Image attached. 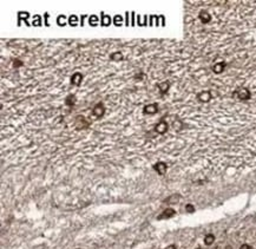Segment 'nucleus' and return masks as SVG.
<instances>
[{
  "label": "nucleus",
  "mask_w": 256,
  "mask_h": 249,
  "mask_svg": "<svg viewBox=\"0 0 256 249\" xmlns=\"http://www.w3.org/2000/svg\"><path fill=\"white\" fill-rule=\"evenodd\" d=\"M185 208H187V210H189V211H190V213H193V211H194V210H195V209H194V207H193V205H191V204H188V205H187V207H185Z\"/></svg>",
  "instance_id": "nucleus-22"
},
{
  "label": "nucleus",
  "mask_w": 256,
  "mask_h": 249,
  "mask_svg": "<svg viewBox=\"0 0 256 249\" xmlns=\"http://www.w3.org/2000/svg\"><path fill=\"white\" fill-rule=\"evenodd\" d=\"M175 248H176V247H175V245H170V247H168V248H166V249H175Z\"/></svg>",
  "instance_id": "nucleus-25"
},
{
  "label": "nucleus",
  "mask_w": 256,
  "mask_h": 249,
  "mask_svg": "<svg viewBox=\"0 0 256 249\" xmlns=\"http://www.w3.org/2000/svg\"><path fill=\"white\" fill-rule=\"evenodd\" d=\"M178 198H180V196H178V195H173L171 197H169L166 201H168L169 203H176V201H177Z\"/></svg>",
  "instance_id": "nucleus-17"
},
{
  "label": "nucleus",
  "mask_w": 256,
  "mask_h": 249,
  "mask_svg": "<svg viewBox=\"0 0 256 249\" xmlns=\"http://www.w3.org/2000/svg\"><path fill=\"white\" fill-rule=\"evenodd\" d=\"M197 98H198L200 102L207 103V102H209L213 97H211V92H210V91H202V92H200V93L197 95Z\"/></svg>",
  "instance_id": "nucleus-6"
},
{
  "label": "nucleus",
  "mask_w": 256,
  "mask_h": 249,
  "mask_svg": "<svg viewBox=\"0 0 256 249\" xmlns=\"http://www.w3.org/2000/svg\"><path fill=\"white\" fill-rule=\"evenodd\" d=\"M143 112L145 115H155L158 112V105L156 103H152V104H149L146 105L144 109H143Z\"/></svg>",
  "instance_id": "nucleus-4"
},
{
  "label": "nucleus",
  "mask_w": 256,
  "mask_h": 249,
  "mask_svg": "<svg viewBox=\"0 0 256 249\" xmlns=\"http://www.w3.org/2000/svg\"><path fill=\"white\" fill-rule=\"evenodd\" d=\"M153 169H155L159 175H164V174L166 173L168 167H166V164H165V163L159 162V163H156V164L153 165Z\"/></svg>",
  "instance_id": "nucleus-7"
},
{
  "label": "nucleus",
  "mask_w": 256,
  "mask_h": 249,
  "mask_svg": "<svg viewBox=\"0 0 256 249\" xmlns=\"http://www.w3.org/2000/svg\"><path fill=\"white\" fill-rule=\"evenodd\" d=\"M198 18H200V20H201L203 24H208V23H210V20H211V16H210L208 12H205V11H201L200 14H198Z\"/></svg>",
  "instance_id": "nucleus-8"
},
{
  "label": "nucleus",
  "mask_w": 256,
  "mask_h": 249,
  "mask_svg": "<svg viewBox=\"0 0 256 249\" xmlns=\"http://www.w3.org/2000/svg\"><path fill=\"white\" fill-rule=\"evenodd\" d=\"M234 97H237L238 99L241 101H247L251 97V93L249 91V89L247 88H241V89H237L235 92H234Z\"/></svg>",
  "instance_id": "nucleus-1"
},
{
  "label": "nucleus",
  "mask_w": 256,
  "mask_h": 249,
  "mask_svg": "<svg viewBox=\"0 0 256 249\" xmlns=\"http://www.w3.org/2000/svg\"><path fill=\"white\" fill-rule=\"evenodd\" d=\"M105 113V106L103 103H98L93 109H92V115L97 118H102Z\"/></svg>",
  "instance_id": "nucleus-2"
},
{
  "label": "nucleus",
  "mask_w": 256,
  "mask_h": 249,
  "mask_svg": "<svg viewBox=\"0 0 256 249\" xmlns=\"http://www.w3.org/2000/svg\"><path fill=\"white\" fill-rule=\"evenodd\" d=\"M77 23H78V18H77L76 16H71V17L68 18V24H70L71 26H76Z\"/></svg>",
  "instance_id": "nucleus-16"
},
{
  "label": "nucleus",
  "mask_w": 256,
  "mask_h": 249,
  "mask_svg": "<svg viewBox=\"0 0 256 249\" xmlns=\"http://www.w3.org/2000/svg\"><path fill=\"white\" fill-rule=\"evenodd\" d=\"M169 88H170L169 81H163V83H160V84H158V89H159L160 95H165L169 91Z\"/></svg>",
  "instance_id": "nucleus-10"
},
{
  "label": "nucleus",
  "mask_w": 256,
  "mask_h": 249,
  "mask_svg": "<svg viewBox=\"0 0 256 249\" xmlns=\"http://www.w3.org/2000/svg\"><path fill=\"white\" fill-rule=\"evenodd\" d=\"M113 21H115V24H116L117 26H119V25L122 24V21H123V18H122L121 16H115V18H113Z\"/></svg>",
  "instance_id": "nucleus-18"
},
{
  "label": "nucleus",
  "mask_w": 256,
  "mask_h": 249,
  "mask_svg": "<svg viewBox=\"0 0 256 249\" xmlns=\"http://www.w3.org/2000/svg\"><path fill=\"white\" fill-rule=\"evenodd\" d=\"M168 129H169V125H168V123L165 122V121H160L157 125H156V128H155V131L157 132V133H159V135H164L166 131H168Z\"/></svg>",
  "instance_id": "nucleus-3"
},
{
  "label": "nucleus",
  "mask_w": 256,
  "mask_h": 249,
  "mask_svg": "<svg viewBox=\"0 0 256 249\" xmlns=\"http://www.w3.org/2000/svg\"><path fill=\"white\" fill-rule=\"evenodd\" d=\"M81 80H83V74L80 72H76L71 77V84L76 85V86H79L81 84Z\"/></svg>",
  "instance_id": "nucleus-5"
},
{
  "label": "nucleus",
  "mask_w": 256,
  "mask_h": 249,
  "mask_svg": "<svg viewBox=\"0 0 256 249\" xmlns=\"http://www.w3.org/2000/svg\"><path fill=\"white\" fill-rule=\"evenodd\" d=\"M143 77H144V73H139V74H136V76H135V79H136V80H142Z\"/></svg>",
  "instance_id": "nucleus-20"
},
{
  "label": "nucleus",
  "mask_w": 256,
  "mask_h": 249,
  "mask_svg": "<svg viewBox=\"0 0 256 249\" xmlns=\"http://www.w3.org/2000/svg\"><path fill=\"white\" fill-rule=\"evenodd\" d=\"M111 21H112V19L110 18V16H108L105 13H102V21H101V24L103 26H109L111 24Z\"/></svg>",
  "instance_id": "nucleus-13"
},
{
  "label": "nucleus",
  "mask_w": 256,
  "mask_h": 249,
  "mask_svg": "<svg viewBox=\"0 0 256 249\" xmlns=\"http://www.w3.org/2000/svg\"><path fill=\"white\" fill-rule=\"evenodd\" d=\"M126 25H129V12L126 13Z\"/></svg>",
  "instance_id": "nucleus-23"
},
{
  "label": "nucleus",
  "mask_w": 256,
  "mask_h": 249,
  "mask_svg": "<svg viewBox=\"0 0 256 249\" xmlns=\"http://www.w3.org/2000/svg\"><path fill=\"white\" fill-rule=\"evenodd\" d=\"M214 240H215V237H214V235H208L207 237H205V243L207 244H211L213 242H214Z\"/></svg>",
  "instance_id": "nucleus-19"
},
{
  "label": "nucleus",
  "mask_w": 256,
  "mask_h": 249,
  "mask_svg": "<svg viewBox=\"0 0 256 249\" xmlns=\"http://www.w3.org/2000/svg\"><path fill=\"white\" fill-rule=\"evenodd\" d=\"M76 101H77L76 95H68V96L66 97V99H65V104H66L67 106H73V105L76 104Z\"/></svg>",
  "instance_id": "nucleus-12"
},
{
  "label": "nucleus",
  "mask_w": 256,
  "mask_h": 249,
  "mask_svg": "<svg viewBox=\"0 0 256 249\" xmlns=\"http://www.w3.org/2000/svg\"><path fill=\"white\" fill-rule=\"evenodd\" d=\"M98 21H99V19H98L97 16H91V17L89 18V24L92 25V26H96V25L98 24Z\"/></svg>",
  "instance_id": "nucleus-15"
},
{
  "label": "nucleus",
  "mask_w": 256,
  "mask_h": 249,
  "mask_svg": "<svg viewBox=\"0 0 256 249\" xmlns=\"http://www.w3.org/2000/svg\"><path fill=\"white\" fill-rule=\"evenodd\" d=\"M175 215V210L174 209H165L163 211V214L160 216H158V220H162V218H169V217H173Z\"/></svg>",
  "instance_id": "nucleus-11"
},
{
  "label": "nucleus",
  "mask_w": 256,
  "mask_h": 249,
  "mask_svg": "<svg viewBox=\"0 0 256 249\" xmlns=\"http://www.w3.org/2000/svg\"><path fill=\"white\" fill-rule=\"evenodd\" d=\"M224 68H225V63L224 61H220V63H216L214 66H213V71L215 72V73H222L223 71H224Z\"/></svg>",
  "instance_id": "nucleus-9"
},
{
  "label": "nucleus",
  "mask_w": 256,
  "mask_h": 249,
  "mask_svg": "<svg viewBox=\"0 0 256 249\" xmlns=\"http://www.w3.org/2000/svg\"><path fill=\"white\" fill-rule=\"evenodd\" d=\"M241 249H249V247H248L247 244H244V245H242V247H241Z\"/></svg>",
  "instance_id": "nucleus-24"
},
{
  "label": "nucleus",
  "mask_w": 256,
  "mask_h": 249,
  "mask_svg": "<svg viewBox=\"0 0 256 249\" xmlns=\"http://www.w3.org/2000/svg\"><path fill=\"white\" fill-rule=\"evenodd\" d=\"M110 59L113 60V61H119V60H123V54L122 52L117 51V52H113L110 54Z\"/></svg>",
  "instance_id": "nucleus-14"
},
{
  "label": "nucleus",
  "mask_w": 256,
  "mask_h": 249,
  "mask_svg": "<svg viewBox=\"0 0 256 249\" xmlns=\"http://www.w3.org/2000/svg\"><path fill=\"white\" fill-rule=\"evenodd\" d=\"M13 65H14L16 67H19V66H21V65H23V63H21V61H19V60L17 59V60L13 63Z\"/></svg>",
  "instance_id": "nucleus-21"
}]
</instances>
